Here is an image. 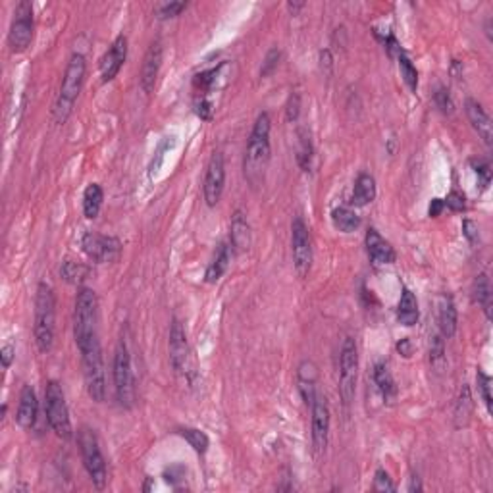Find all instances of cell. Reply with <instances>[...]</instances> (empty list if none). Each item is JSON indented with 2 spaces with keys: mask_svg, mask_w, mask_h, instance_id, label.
<instances>
[{
  "mask_svg": "<svg viewBox=\"0 0 493 493\" xmlns=\"http://www.w3.org/2000/svg\"><path fill=\"white\" fill-rule=\"evenodd\" d=\"M102 201H104L102 187L99 183H91V185L85 189V193H83V214H85V218L93 220V218L99 216Z\"/></svg>",
  "mask_w": 493,
  "mask_h": 493,
  "instance_id": "cell-28",
  "label": "cell"
},
{
  "mask_svg": "<svg viewBox=\"0 0 493 493\" xmlns=\"http://www.w3.org/2000/svg\"><path fill=\"white\" fill-rule=\"evenodd\" d=\"M358 374V349L353 337H345L340 351V395L345 405H351L355 399Z\"/></svg>",
  "mask_w": 493,
  "mask_h": 493,
  "instance_id": "cell-9",
  "label": "cell"
},
{
  "mask_svg": "<svg viewBox=\"0 0 493 493\" xmlns=\"http://www.w3.org/2000/svg\"><path fill=\"white\" fill-rule=\"evenodd\" d=\"M476 382H478V390H480V393H482V399H484L485 407H487V410L492 412V378H490L487 374H484L482 370H478Z\"/></svg>",
  "mask_w": 493,
  "mask_h": 493,
  "instance_id": "cell-36",
  "label": "cell"
},
{
  "mask_svg": "<svg viewBox=\"0 0 493 493\" xmlns=\"http://www.w3.org/2000/svg\"><path fill=\"white\" fill-rule=\"evenodd\" d=\"M299 118V94H291L287 102V119L295 122Z\"/></svg>",
  "mask_w": 493,
  "mask_h": 493,
  "instance_id": "cell-47",
  "label": "cell"
},
{
  "mask_svg": "<svg viewBox=\"0 0 493 493\" xmlns=\"http://www.w3.org/2000/svg\"><path fill=\"white\" fill-rule=\"evenodd\" d=\"M60 274H62V278L68 283H76L77 285V283H81L89 276V268H87L85 264L66 260V262L62 264V268H60Z\"/></svg>",
  "mask_w": 493,
  "mask_h": 493,
  "instance_id": "cell-32",
  "label": "cell"
},
{
  "mask_svg": "<svg viewBox=\"0 0 493 493\" xmlns=\"http://www.w3.org/2000/svg\"><path fill=\"white\" fill-rule=\"evenodd\" d=\"M83 360V378H85L87 392L94 403H102L106 397V378H104V362L99 340L91 343L85 351H81Z\"/></svg>",
  "mask_w": 493,
  "mask_h": 493,
  "instance_id": "cell-8",
  "label": "cell"
},
{
  "mask_svg": "<svg viewBox=\"0 0 493 493\" xmlns=\"http://www.w3.org/2000/svg\"><path fill=\"white\" fill-rule=\"evenodd\" d=\"M374 382L385 401H392L397 395V385H395V380H393L392 372H390L385 362H378L374 366Z\"/></svg>",
  "mask_w": 493,
  "mask_h": 493,
  "instance_id": "cell-27",
  "label": "cell"
},
{
  "mask_svg": "<svg viewBox=\"0 0 493 493\" xmlns=\"http://www.w3.org/2000/svg\"><path fill=\"white\" fill-rule=\"evenodd\" d=\"M310 408H312V445L316 453H324L330 435V407L324 395H316Z\"/></svg>",
  "mask_w": 493,
  "mask_h": 493,
  "instance_id": "cell-15",
  "label": "cell"
},
{
  "mask_svg": "<svg viewBox=\"0 0 493 493\" xmlns=\"http://www.w3.org/2000/svg\"><path fill=\"white\" fill-rule=\"evenodd\" d=\"M442 337L443 335H435L432 343H430V360H432V365H440L445 358V345H443Z\"/></svg>",
  "mask_w": 493,
  "mask_h": 493,
  "instance_id": "cell-39",
  "label": "cell"
},
{
  "mask_svg": "<svg viewBox=\"0 0 493 493\" xmlns=\"http://www.w3.org/2000/svg\"><path fill=\"white\" fill-rule=\"evenodd\" d=\"M114 387H116V397L118 403L124 408L133 407L135 401V378H133V368H131V355L122 340L114 353Z\"/></svg>",
  "mask_w": 493,
  "mask_h": 493,
  "instance_id": "cell-7",
  "label": "cell"
},
{
  "mask_svg": "<svg viewBox=\"0 0 493 493\" xmlns=\"http://www.w3.org/2000/svg\"><path fill=\"white\" fill-rule=\"evenodd\" d=\"M291 251H293V264L301 278L310 272L312 266V243L306 224L301 218H295L291 224Z\"/></svg>",
  "mask_w": 493,
  "mask_h": 493,
  "instance_id": "cell-12",
  "label": "cell"
},
{
  "mask_svg": "<svg viewBox=\"0 0 493 493\" xmlns=\"http://www.w3.org/2000/svg\"><path fill=\"white\" fill-rule=\"evenodd\" d=\"M287 8H290L293 14H297L299 10L303 8V4H293V2H290V4H287Z\"/></svg>",
  "mask_w": 493,
  "mask_h": 493,
  "instance_id": "cell-52",
  "label": "cell"
},
{
  "mask_svg": "<svg viewBox=\"0 0 493 493\" xmlns=\"http://www.w3.org/2000/svg\"><path fill=\"white\" fill-rule=\"evenodd\" d=\"M230 258H231V246L224 243V245H220V249H218V253H216V256H214V260L210 262V266L206 268V274H204L206 283H216V281L220 280L222 276H224V272L228 270V266H230Z\"/></svg>",
  "mask_w": 493,
  "mask_h": 493,
  "instance_id": "cell-26",
  "label": "cell"
},
{
  "mask_svg": "<svg viewBox=\"0 0 493 493\" xmlns=\"http://www.w3.org/2000/svg\"><path fill=\"white\" fill-rule=\"evenodd\" d=\"M472 166H474V170H476V176L480 178V185H482V189H485L490 185V179H492L490 164L485 160H472Z\"/></svg>",
  "mask_w": 493,
  "mask_h": 493,
  "instance_id": "cell-41",
  "label": "cell"
},
{
  "mask_svg": "<svg viewBox=\"0 0 493 493\" xmlns=\"http://www.w3.org/2000/svg\"><path fill=\"white\" fill-rule=\"evenodd\" d=\"M399 69H401V77L403 81L407 83L410 91H417L418 89V72L415 68V64L410 62L407 54L399 52Z\"/></svg>",
  "mask_w": 493,
  "mask_h": 493,
  "instance_id": "cell-34",
  "label": "cell"
},
{
  "mask_svg": "<svg viewBox=\"0 0 493 493\" xmlns=\"http://www.w3.org/2000/svg\"><path fill=\"white\" fill-rule=\"evenodd\" d=\"M332 222L333 226L343 233H351V231L358 230V226H360V218L357 216V212H353L351 208H345V206H340L333 210Z\"/></svg>",
  "mask_w": 493,
  "mask_h": 493,
  "instance_id": "cell-30",
  "label": "cell"
},
{
  "mask_svg": "<svg viewBox=\"0 0 493 493\" xmlns=\"http://www.w3.org/2000/svg\"><path fill=\"white\" fill-rule=\"evenodd\" d=\"M376 199V179L370 174H360L355 181L353 199L351 203L355 206H366Z\"/></svg>",
  "mask_w": 493,
  "mask_h": 493,
  "instance_id": "cell-24",
  "label": "cell"
},
{
  "mask_svg": "<svg viewBox=\"0 0 493 493\" xmlns=\"http://www.w3.org/2000/svg\"><path fill=\"white\" fill-rule=\"evenodd\" d=\"M216 74H218V69H206V72H201V74H197L195 76V87L197 89H201V91H206V89H210L214 83V79H216Z\"/></svg>",
  "mask_w": 493,
  "mask_h": 493,
  "instance_id": "cell-42",
  "label": "cell"
},
{
  "mask_svg": "<svg viewBox=\"0 0 493 493\" xmlns=\"http://www.w3.org/2000/svg\"><path fill=\"white\" fill-rule=\"evenodd\" d=\"M179 435L185 437V442H187L199 455H204V453L208 451V445H210L208 435L201 432V430H197V428H183V430H179Z\"/></svg>",
  "mask_w": 493,
  "mask_h": 493,
  "instance_id": "cell-33",
  "label": "cell"
},
{
  "mask_svg": "<svg viewBox=\"0 0 493 493\" xmlns=\"http://www.w3.org/2000/svg\"><path fill=\"white\" fill-rule=\"evenodd\" d=\"M44 412H47V420L54 430V434L62 437V440H72L74 430H72V420H69L68 405H66V397L62 392V385L58 382L47 383V392H44Z\"/></svg>",
  "mask_w": 493,
  "mask_h": 493,
  "instance_id": "cell-5",
  "label": "cell"
},
{
  "mask_svg": "<svg viewBox=\"0 0 493 493\" xmlns=\"http://www.w3.org/2000/svg\"><path fill=\"white\" fill-rule=\"evenodd\" d=\"M33 39V6L31 2L22 0L14 10V19L8 31V44L12 52H24Z\"/></svg>",
  "mask_w": 493,
  "mask_h": 493,
  "instance_id": "cell-10",
  "label": "cell"
},
{
  "mask_svg": "<svg viewBox=\"0 0 493 493\" xmlns=\"http://www.w3.org/2000/svg\"><path fill=\"white\" fill-rule=\"evenodd\" d=\"M81 246L91 260L94 262H116L122 255V243L116 237H108V235H101V233H93L87 231L83 239H81Z\"/></svg>",
  "mask_w": 493,
  "mask_h": 493,
  "instance_id": "cell-13",
  "label": "cell"
},
{
  "mask_svg": "<svg viewBox=\"0 0 493 493\" xmlns=\"http://www.w3.org/2000/svg\"><path fill=\"white\" fill-rule=\"evenodd\" d=\"M37 410H39L37 395H35V392L29 385H26V387L22 390V395H19V407H17L16 412L17 426L24 428V430L33 428L35 420H37Z\"/></svg>",
  "mask_w": 493,
  "mask_h": 493,
  "instance_id": "cell-21",
  "label": "cell"
},
{
  "mask_svg": "<svg viewBox=\"0 0 493 493\" xmlns=\"http://www.w3.org/2000/svg\"><path fill=\"white\" fill-rule=\"evenodd\" d=\"M270 128L272 122L270 116L262 112L255 122V128L251 131L249 143L245 149V158H243V174L249 185L253 189L260 187L264 183V176L268 170L270 162Z\"/></svg>",
  "mask_w": 493,
  "mask_h": 493,
  "instance_id": "cell-1",
  "label": "cell"
},
{
  "mask_svg": "<svg viewBox=\"0 0 493 493\" xmlns=\"http://www.w3.org/2000/svg\"><path fill=\"white\" fill-rule=\"evenodd\" d=\"M280 58H281V52L278 51V49H272V51L268 52V54H266V58H264V62H262V68H260V76L262 77L270 76L274 69L278 68Z\"/></svg>",
  "mask_w": 493,
  "mask_h": 493,
  "instance_id": "cell-37",
  "label": "cell"
},
{
  "mask_svg": "<svg viewBox=\"0 0 493 493\" xmlns=\"http://www.w3.org/2000/svg\"><path fill=\"white\" fill-rule=\"evenodd\" d=\"M462 231H465V237L472 243V245H476L478 239H480V235H478V226L474 224V222L470 220H465V224H462Z\"/></svg>",
  "mask_w": 493,
  "mask_h": 493,
  "instance_id": "cell-45",
  "label": "cell"
},
{
  "mask_svg": "<svg viewBox=\"0 0 493 493\" xmlns=\"http://www.w3.org/2000/svg\"><path fill=\"white\" fill-rule=\"evenodd\" d=\"M85 56L83 54H74L68 62V68L64 74V81L60 87V94L54 104V119L56 124H64L69 118V114L74 110L77 97L83 89V81H85Z\"/></svg>",
  "mask_w": 493,
  "mask_h": 493,
  "instance_id": "cell-4",
  "label": "cell"
},
{
  "mask_svg": "<svg viewBox=\"0 0 493 493\" xmlns=\"http://www.w3.org/2000/svg\"><path fill=\"white\" fill-rule=\"evenodd\" d=\"M443 203L449 206L453 212H462L467 208V203H465V195H460L459 191H451L447 199Z\"/></svg>",
  "mask_w": 493,
  "mask_h": 493,
  "instance_id": "cell-43",
  "label": "cell"
},
{
  "mask_svg": "<svg viewBox=\"0 0 493 493\" xmlns=\"http://www.w3.org/2000/svg\"><path fill=\"white\" fill-rule=\"evenodd\" d=\"M397 351H399V355H403L405 358L410 357V355H412V343H410V340H408V337L401 340L399 343H397Z\"/></svg>",
  "mask_w": 493,
  "mask_h": 493,
  "instance_id": "cell-49",
  "label": "cell"
},
{
  "mask_svg": "<svg viewBox=\"0 0 493 493\" xmlns=\"http://www.w3.org/2000/svg\"><path fill=\"white\" fill-rule=\"evenodd\" d=\"M54 324H56V299L51 285L39 283L35 297V343L41 353H49L54 345Z\"/></svg>",
  "mask_w": 493,
  "mask_h": 493,
  "instance_id": "cell-3",
  "label": "cell"
},
{
  "mask_svg": "<svg viewBox=\"0 0 493 493\" xmlns=\"http://www.w3.org/2000/svg\"><path fill=\"white\" fill-rule=\"evenodd\" d=\"M312 143H310V137H306L301 133V145H299L297 151V162L301 166V170L308 172L310 166H312Z\"/></svg>",
  "mask_w": 493,
  "mask_h": 493,
  "instance_id": "cell-35",
  "label": "cell"
},
{
  "mask_svg": "<svg viewBox=\"0 0 493 493\" xmlns=\"http://www.w3.org/2000/svg\"><path fill=\"white\" fill-rule=\"evenodd\" d=\"M97 318H99V301L97 293L89 287L79 290L74 308V337L76 345L81 351H85L91 343L99 340L97 335Z\"/></svg>",
  "mask_w": 493,
  "mask_h": 493,
  "instance_id": "cell-2",
  "label": "cell"
},
{
  "mask_svg": "<svg viewBox=\"0 0 493 493\" xmlns=\"http://www.w3.org/2000/svg\"><path fill=\"white\" fill-rule=\"evenodd\" d=\"M14 357H16V349H14V345H4V347H2V351H0L2 366H4V368H10V365H12Z\"/></svg>",
  "mask_w": 493,
  "mask_h": 493,
  "instance_id": "cell-46",
  "label": "cell"
},
{
  "mask_svg": "<svg viewBox=\"0 0 493 493\" xmlns=\"http://www.w3.org/2000/svg\"><path fill=\"white\" fill-rule=\"evenodd\" d=\"M170 360L176 374L183 376L185 380H191V376H193V357H191L185 330H183V326L178 318H174L170 326Z\"/></svg>",
  "mask_w": 493,
  "mask_h": 493,
  "instance_id": "cell-11",
  "label": "cell"
},
{
  "mask_svg": "<svg viewBox=\"0 0 493 493\" xmlns=\"http://www.w3.org/2000/svg\"><path fill=\"white\" fill-rule=\"evenodd\" d=\"M185 8H187V2H168V4H162L160 8H158V16H160L162 19L176 17Z\"/></svg>",
  "mask_w": 493,
  "mask_h": 493,
  "instance_id": "cell-40",
  "label": "cell"
},
{
  "mask_svg": "<svg viewBox=\"0 0 493 493\" xmlns=\"http://www.w3.org/2000/svg\"><path fill=\"white\" fill-rule=\"evenodd\" d=\"M77 443H79V451H81L83 467H85L91 482H93L97 490H104V485L108 482V478H106L108 476L106 474V462H104L101 447H99V440H97L93 430L81 428L79 434H77Z\"/></svg>",
  "mask_w": 493,
  "mask_h": 493,
  "instance_id": "cell-6",
  "label": "cell"
},
{
  "mask_svg": "<svg viewBox=\"0 0 493 493\" xmlns=\"http://www.w3.org/2000/svg\"><path fill=\"white\" fill-rule=\"evenodd\" d=\"M408 490H410V492H415V490H417V492H420V490H422V485H420V482H418V478H412V484H410V487H408Z\"/></svg>",
  "mask_w": 493,
  "mask_h": 493,
  "instance_id": "cell-51",
  "label": "cell"
},
{
  "mask_svg": "<svg viewBox=\"0 0 493 493\" xmlns=\"http://www.w3.org/2000/svg\"><path fill=\"white\" fill-rule=\"evenodd\" d=\"M224 185H226V164H224V156L222 153H214L210 156V162L206 166V174H204V201L208 206H216L220 203L222 193H224Z\"/></svg>",
  "mask_w": 493,
  "mask_h": 493,
  "instance_id": "cell-14",
  "label": "cell"
},
{
  "mask_svg": "<svg viewBox=\"0 0 493 493\" xmlns=\"http://www.w3.org/2000/svg\"><path fill=\"white\" fill-rule=\"evenodd\" d=\"M162 66V44L156 41L149 47V51L145 54L143 60V66H141V87L145 93H153L154 83H156V77L160 74Z\"/></svg>",
  "mask_w": 493,
  "mask_h": 493,
  "instance_id": "cell-18",
  "label": "cell"
},
{
  "mask_svg": "<svg viewBox=\"0 0 493 493\" xmlns=\"http://www.w3.org/2000/svg\"><path fill=\"white\" fill-rule=\"evenodd\" d=\"M474 293H476L478 305L484 308L485 316L492 318V285H490V280H487L485 274H480V276H478Z\"/></svg>",
  "mask_w": 493,
  "mask_h": 493,
  "instance_id": "cell-31",
  "label": "cell"
},
{
  "mask_svg": "<svg viewBox=\"0 0 493 493\" xmlns=\"http://www.w3.org/2000/svg\"><path fill=\"white\" fill-rule=\"evenodd\" d=\"M316 380H318V368L312 360H303L297 370V385L301 397L305 399L308 407H312L316 399Z\"/></svg>",
  "mask_w": 493,
  "mask_h": 493,
  "instance_id": "cell-20",
  "label": "cell"
},
{
  "mask_svg": "<svg viewBox=\"0 0 493 493\" xmlns=\"http://www.w3.org/2000/svg\"><path fill=\"white\" fill-rule=\"evenodd\" d=\"M435 104L442 108V112H451L453 110V102H451V97H449V91H445V89H437V93H435Z\"/></svg>",
  "mask_w": 493,
  "mask_h": 493,
  "instance_id": "cell-44",
  "label": "cell"
},
{
  "mask_svg": "<svg viewBox=\"0 0 493 493\" xmlns=\"http://www.w3.org/2000/svg\"><path fill=\"white\" fill-rule=\"evenodd\" d=\"M418 303H417V297H415V293L410 290H403V293H401V301H399V306H397V320H399L403 326H415V324L418 322Z\"/></svg>",
  "mask_w": 493,
  "mask_h": 493,
  "instance_id": "cell-25",
  "label": "cell"
},
{
  "mask_svg": "<svg viewBox=\"0 0 493 493\" xmlns=\"http://www.w3.org/2000/svg\"><path fill=\"white\" fill-rule=\"evenodd\" d=\"M472 395H470V387L468 385H462V390L459 393V399H457V405H455V422H457V428H462L470 422V417H472Z\"/></svg>",
  "mask_w": 493,
  "mask_h": 493,
  "instance_id": "cell-29",
  "label": "cell"
},
{
  "mask_svg": "<svg viewBox=\"0 0 493 493\" xmlns=\"http://www.w3.org/2000/svg\"><path fill=\"white\" fill-rule=\"evenodd\" d=\"M440 330L445 340H451L455 332H457V306L453 303V299L449 295H442L440 299Z\"/></svg>",
  "mask_w": 493,
  "mask_h": 493,
  "instance_id": "cell-23",
  "label": "cell"
},
{
  "mask_svg": "<svg viewBox=\"0 0 493 493\" xmlns=\"http://www.w3.org/2000/svg\"><path fill=\"white\" fill-rule=\"evenodd\" d=\"M197 114L203 119H210V116H212V104L206 99H201V102H197Z\"/></svg>",
  "mask_w": 493,
  "mask_h": 493,
  "instance_id": "cell-48",
  "label": "cell"
},
{
  "mask_svg": "<svg viewBox=\"0 0 493 493\" xmlns=\"http://www.w3.org/2000/svg\"><path fill=\"white\" fill-rule=\"evenodd\" d=\"M443 206H445V203H443L442 199H434V201L430 203V208H428V214H430L432 218H437V216L442 214Z\"/></svg>",
  "mask_w": 493,
  "mask_h": 493,
  "instance_id": "cell-50",
  "label": "cell"
},
{
  "mask_svg": "<svg viewBox=\"0 0 493 493\" xmlns=\"http://www.w3.org/2000/svg\"><path fill=\"white\" fill-rule=\"evenodd\" d=\"M126 58H128V39H126V35H118L108 52L101 60V74L104 83H108L118 76Z\"/></svg>",
  "mask_w": 493,
  "mask_h": 493,
  "instance_id": "cell-16",
  "label": "cell"
},
{
  "mask_svg": "<svg viewBox=\"0 0 493 493\" xmlns=\"http://www.w3.org/2000/svg\"><path fill=\"white\" fill-rule=\"evenodd\" d=\"M230 241L235 251H249V246H251V226L241 210H237L231 218Z\"/></svg>",
  "mask_w": 493,
  "mask_h": 493,
  "instance_id": "cell-22",
  "label": "cell"
},
{
  "mask_svg": "<svg viewBox=\"0 0 493 493\" xmlns=\"http://www.w3.org/2000/svg\"><path fill=\"white\" fill-rule=\"evenodd\" d=\"M374 492H395V484L392 482L390 474L380 468L374 476Z\"/></svg>",
  "mask_w": 493,
  "mask_h": 493,
  "instance_id": "cell-38",
  "label": "cell"
},
{
  "mask_svg": "<svg viewBox=\"0 0 493 493\" xmlns=\"http://www.w3.org/2000/svg\"><path fill=\"white\" fill-rule=\"evenodd\" d=\"M366 251L374 264H393L395 256H397L392 243L385 241L374 228L366 231Z\"/></svg>",
  "mask_w": 493,
  "mask_h": 493,
  "instance_id": "cell-19",
  "label": "cell"
},
{
  "mask_svg": "<svg viewBox=\"0 0 493 493\" xmlns=\"http://www.w3.org/2000/svg\"><path fill=\"white\" fill-rule=\"evenodd\" d=\"M465 108H467L468 122L472 124L474 131L480 135V139L484 141L485 145L492 147L493 124H492V118L487 116V112L484 110V106H482L478 101H474V99H468V101L465 102Z\"/></svg>",
  "mask_w": 493,
  "mask_h": 493,
  "instance_id": "cell-17",
  "label": "cell"
}]
</instances>
